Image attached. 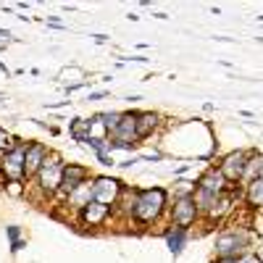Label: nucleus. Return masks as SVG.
Masks as SVG:
<instances>
[{
    "label": "nucleus",
    "instance_id": "obj_10",
    "mask_svg": "<svg viewBox=\"0 0 263 263\" xmlns=\"http://www.w3.org/2000/svg\"><path fill=\"white\" fill-rule=\"evenodd\" d=\"M108 216H111V208L103 205V203H95V200L87 203V205L82 208V221L90 224V227H100Z\"/></svg>",
    "mask_w": 263,
    "mask_h": 263
},
{
    "label": "nucleus",
    "instance_id": "obj_4",
    "mask_svg": "<svg viewBox=\"0 0 263 263\" xmlns=\"http://www.w3.org/2000/svg\"><path fill=\"white\" fill-rule=\"evenodd\" d=\"M24 150L27 145H13L3 158H0V166H3V171L11 177V182H21L24 179Z\"/></svg>",
    "mask_w": 263,
    "mask_h": 263
},
{
    "label": "nucleus",
    "instance_id": "obj_12",
    "mask_svg": "<svg viewBox=\"0 0 263 263\" xmlns=\"http://www.w3.org/2000/svg\"><path fill=\"white\" fill-rule=\"evenodd\" d=\"M224 184H227V179L221 177V171H216V168H211L205 177L197 182V187L200 190H205V192H213V195H221V190H224Z\"/></svg>",
    "mask_w": 263,
    "mask_h": 263
},
{
    "label": "nucleus",
    "instance_id": "obj_7",
    "mask_svg": "<svg viewBox=\"0 0 263 263\" xmlns=\"http://www.w3.org/2000/svg\"><path fill=\"white\" fill-rule=\"evenodd\" d=\"M87 182V168L84 166H74V163H69V166H63V179H61V187H58V192L63 195V197H69L77 187H82Z\"/></svg>",
    "mask_w": 263,
    "mask_h": 263
},
{
    "label": "nucleus",
    "instance_id": "obj_26",
    "mask_svg": "<svg viewBox=\"0 0 263 263\" xmlns=\"http://www.w3.org/2000/svg\"><path fill=\"white\" fill-rule=\"evenodd\" d=\"M258 260H260V263H263V255H260V258H258Z\"/></svg>",
    "mask_w": 263,
    "mask_h": 263
},
{
    "label": "nucleus",
    "instance_id": "obj_23",
    "mask_svg": "<svg viewBox=\"0 0 263 263\" xmlns=\"http://www.w3.org/2000/svg\"><path fill=\"white\" fill-rule=\"evenodd\" d=\"M100 98H105V92H90V98H87V100H100Z\"/></svg>",
    "mask_w": 263,
    "mask_h": 263
},
{
    "label": "nucleus",
    "instance_id": "obj_14",
    "mask_svg": "<svg viewBox=\"0 0 263 263\" xmlns=\"http://www.w3.org/2000/svg\"><path fill=\"white\" fill-rule=\"evenodd\" d=\"M69 203H71L74 208H79V211H82L87 203H92V184L84 182L82 187H77V190L69 195Z\"/></svg>",
    "mask_w": 263,
    "mask_h": 263
},
{
    "label": "nucleus",
    "instance_id": "obj_9",
    "mask_svg": "<svg viewBox=\"0 0 263 263\" xmlns=\"http://www.w3.org/2000/svg\"><path fill=\"white\" fill-rule=\"evenodd\" d=\"M114 142H124V145H135L137 140V114H124L119 129L114 132Z\"/></svg>",
    "mask_w": 263,
    "mask_h": 263
},
{
    "label": "nucleus",
    "instance_id": "obj_18",
    "mask_svg": "<svg viewBox=\"0 0 263 263\" xmlns=\"http://www.w3.org/2000/svg\"><path fill=\"white\" fill-rule=\"evenodd\" d=\"M100 116H103L105 132H111V135H114V132L119 129V124H121V116H124V114H116V111H114V114H100Z\"/></svg>",
    "mask_w": 263,
    "mask_h": 263
},
{
    "label": "nucleus",
    "instance_id": "obj_19",
    "mask_svg": "<svg viewBox=\"0 0 263 263\" xmlns=\"http://www.w3.org/2000/svg\"><path fill=\"white\" fill-rule=\"evenodd\" d=\"M13 145H16V142H11V137L6 135V129H0V156H6Z\"/></svg>",
    "mask_w": 263,
    "mask_h": 263
},
{
    "label": "nucleus",
    "instance_id": "obj_5",
    "mask_svg": "<svg viewBox=\"0 0 263 263\" xmlns=\"http://www.w3.org/2000/svg\"><path fill=\"white\" fill-rule=\"evenodd\" d=\"M248 163H250L248 153H242V150H239V153H229L218 171H221V177L227 182H237V179H242L245 174H248Z\"/></svg>",
    "mask_w": 263,
    "mask_h": 263
},
{
    "label": "nucleus",
    "instance_id": "obj_2",
    "mask_svg": "<svg viewBox=\"0 0 263 263\" xmlns=\"http://www.w3.org/2000/svg\"><path fill=\"white\" fill-rule=\"evenodd\" d=\"M37 179H40V187L45 190L48 195H50V192H58L61 179H63V163H61V156H55V153H48L45 163H42V168L37 171Z\"/></svg>",
    "mask_w": 263,
    "mask_h": 263
},
{
    "label": "nucleus",
    "instance_id": "obj_1",
    "mask_svg": "<svg viewBox=\"0 0 263 263\" xmlns=\"http://www.w3.org/2000/svg\"><path fill=\"white\" fill-rule=\"evenodd\" d=\"M163 205H166V192L163 190H158V187L156 190H142L135 197L132 216H135L137 221L147 224V221H153V218H158V213L163 211Z\"/></svg>",
    "mask_w": 263,
    "mask_h": 263
},
{
    "label": "nucleus",
    "instance_id": "obj_22",
    "mask_svg": "<svg viewBox=\"0 0 263 263\" xmlns=\"http://www.w3.org/2000/svg\"><path fill=\"white\" fill-rule=\"evenodd\" d=\"M255 163H258V174H255V177H258V179H263V158H258Z\"/></svg>",
    "mask_w": 263,
    "mask_h": 263
},
{
    "label": "nucleus",
    "instance_id": "obj_25",
    "mask_svg": "<svg viewBox=\"0 0 263 263\" xmlns=\"http://www.w3.org/2000/svg\"><path fill=\"white\" fill-rule=\"evenodd\" d=\"M3 37H8V32H3V29H0V40H3Z\"/></svg>",
    "mask_w": 263,
    "mask_h": 263
},
{
    "label": "nucleus",
    "instance_id": "obj_17",
    "mask_svg": "<svg viewBox=\"0 0 263 263\" xmlns=\"http://www.w3.org/2000/svg\"><path fill=\"white\" fill-rule=\"evenodd\" d=\"M248 203L250 205H263V179H253L248 184Z\"/></svg>",
    "mask_w": 263,
    "mask_h": 263
},
{
    "label": "nucleus",
    "instance_id": "obj_21",
    "mask_svg": "<svg viewBox=\"0 0 263 263\" xmlns=\"http://www.w3.org/2000/svg\"><path fill=\"white\" fill-rule=\"evenodd\" d=\"M18 184H21V182H8V192H11V195H18V192H21Z\"/></svg>",
    "mask_w": 263,
    "mask_h": 263
},
{
    "label": "nucleus",
    "instance_id": "obj_24",
    "mask_svg": "<svg viewBox=\"0 0 263 263\" xmlns=\"http://www.w3.org/2000/svg\"><path fill=\"white\" fill-rule=\"evenodd\" d=\"M216 263H237V258H218Z\"/></svg>",
    "mask_w": 263,
    "mask_h": 263
},
{
    "label": "nucleus",
    "instance_id": "obj_13",
    "mask_svg": "<svg viewBox=\"0 0 263 263\" xmlns=\"http://www.w3.org/2000/svg\"><path fill=\"white\" fill-rule=\"evenodd\" d=\"M69 135L74 142H90L92 140V132H90V119H74L69 126Z\"/></svg>",
    "mask_w": 263,
    "mask_h": 263
},
{
    "label": "nucleus",
    "instance_id": "obj_3",
    "mask_svg": "<svg viewBox=\"0 0 263 263\" xmlns=\"http://www.w3.org/2000/svg\"><path fill=\"white\" fill-rule=\"evenodd\" d=\"M119 195H121V182L111 179V177H98L95 184H92V200L95 203H103L111 208L116 200H119Z\"/></svg>",
    "mask_w": 263,
    "mask_h": 263
},
{
    "label": "nucleus",
    "instance_id": "obj_6",
    "mask_svg": "<svg viewBox=\"0 0 263 263\" xmlns=\"http://www.w3.org/2000/svg\"><path fill=\"white\" fill-rule=\"evenodd\" d=\"M45 158H48V147L42 145V142L27 145V150H24V177H27V179H29V177H37V171L42 168Z\"/></svg>",
    "mask_w": 263,
    "mask_h": 263
},
{
    "label": "nucleus",
    "instance_id": "obj_11",
    "mask_svg": "<svg viewBox=\"0 0 263 263\" xmlns=\"http://www.w3.org/2000/svg\"><path fill=\"white\" fill-rule=\"evenodd\" d=\"M242 248H245V239L237 237V234H221L216 239V250H218L221 258H234Z\"/></svg>",
    "mask_w": 263,
    "mask_h": 263
},
{
    "label": "nucleus",
    "instance_id": "obj_15",
    "mask_svg": "<svg viewBox=\"0 0 263 263\" xmlns=\"http://www.w3.org/2000/svg\"><path fill=\"white\" fill-rule=\"evenodd\" d=\"M156 126H158V116L156 114H137V140H145Z\"/></svg>",
    "mask_w": 263,
    "mask_h": 263
},
{
    "label": "nucleus",
    "instance_id": "obj_20",
    "mask_svg": "<svg viewBox=\"0 0 263 263\" xmlns=\"http://www.w3.org/2000/svg\"><path fill=\"white\" fill-rule=\"evenodd\" d=\"M8 237L13 239V248H11V250H13V253H18V250H21V239H18V227H11V229H8Z\"/></svg>",
    "mask_w": 263,
    "mask_h": 263
},
{
    "label": "nucleus",
    "instance_id": "obj_8",
    "mask_svg": "<svg viewBox=\"0 0 263 263\" xmlns=\"http://www.w3.org/2000/svg\"><path fill=\"white\" fill-rule=\"evenodd\" d=\"M195 216H197V205H195V197L192 195H184L179 197V203L174 205V224L187 229L192 221H195Z\"/></svg>",
    "mask_w": 263,
    "mask_h": 263
},
{
    "label": "nucleus",
    "instance_id": "obj_16",
    "mask_svg": "<svg viewBox=\"0 0 263 263\" xmlns=\"http://www.w3.org/2000/svg\"><path fill=\"white\" fill-rule=\"evenodd\" d=\"M168 250L174 253V255H179L182 253V248H184V239H187V229H182V227H174V232H168Z\"/></svg>",
    "mask_w": 263,
    "mask_h": 263
}]
</instances>
